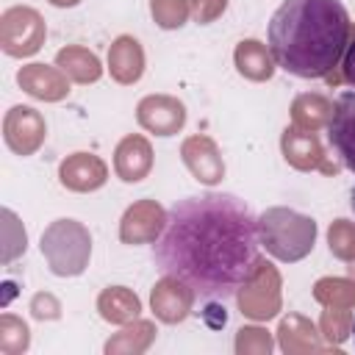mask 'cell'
Listing matches in <instances>:
<instances>
[{"instance_id": "d6a6232c", "label": "cell", "mask_w": 355, "mask_h": 355, "mask_svg": "<svg viewBox=\"0 0 355 355\" xmlns=\"http://www.w3.org/2000/svg\"><path fill=\"white\" fill-rule=\"evenodd\" d=\"M336 80H344L349 86H355V31L349 36V44L344 50V58H341V75Z\"/></svg>"}, {"instance_id": "4dcf8cb0", "label": "cell", "mask_w": 355, "mask_h": 355, "mask_svg": "<svg viewBox=\"0 0 355 355\" xmlns=\"http://www.w3.org/2000/svg\"><path fill=\"white\" fill-rule=\"evenodd\" d=\"M227 8V0H189V11H191V19L197 25H208L214 19H219Z\"/></svg>"}, {"instance_id": "9a60e30c", "label": "cell", "mask_w": 355, "mask_h": 355, "mask_svg": "<svg viewBox=\"0 0 355 355\" xmlns=\"http://www.w3.org/2000/svg\"><path fill=\"white\" fill-rule=\"evenodd\" d=\"M17 83L25 94L42 103H58L69 94V78L58 67L47 64H25L17 72Z\"/></svg>"}, {"instance_id": "4fadbf2b", "label": "cell", "mask_w": 355, "mask_h": 355, "mask_svg": "<svg viewBox=\"0 0 355 355\" xmlns=\"http://www.w3.org/2000/svg\"><path fill=\"white\" fill-rule=\"evenodd\" d=\"M58 180L75 194H89L105 186L108 164L94 153H72L58 164Z\"/></svg>"}, {"instance_id": "ba28073f", "label": "cell", "mask_w": 355, "mask_h": 355, "mask_svg": "<svg viewBox=\"0 0 355 355\" xmlns=\"http://www.w3.org/2000/svg\"><path fill=\"white\" fill-rule=\"evenodd\" d=\"M3 139L14 155H33L47 139L44 116L31 105H11L3 116Z\"/></svg>"}, {"instance_id": "3957f363", "label": "cell", "mask_w": 355, "mask_h": 355, "mask_svg": "<svg viewBox=\"0 0 355 355\" xmlns=\"http://www.w3.org/2000/svg\"><path fill=\"white\" fill-rule=\"evenodd\" d=\"M258 239L272 258L294 263L311 255L316 244V222L294 208L275 205L258 216Z\"/></svg>"}, {"instance_id": "7402d4cb", "label": "cell", "mask_w": 355, "mask_h": 355, "mask_svg": "<svg viewBox=\"0 0 355 355\" xmlns=\"http://www.w3.org/2000/svg\"><path fill=\"white\" fill-rule=\"evenodd\" d=\"M155 322L150 319H133L128 324H122L119 333H114L105 341V352L108 355H141L150 349V344L155 341Z\"/></svg>"}, {"instance_id": "d6986e66", "label": "cell", "mask_w": 355, "mask_h": 355, "mask_svg": "<svg viewBox=\"0 0 355 355\" xmlns=\"http://www.w3.org/2000/svg\"><path fill=\"white\" fill-rule=\"evenodd\" d=\"M233 64H236L239 75L252 80V83L269 80L277 69V64L272 58V50L258 39H241L233 50Z\"/></svg>"}, {"instance_id": "484cf974", "label": "cell", "mask_w": 355, "mask_h": 355, "mask_svg": "<svg viewBox=\"0 0 355 355\" xmlns=\"http://www.w3.org/2000/svg\"><path fill=\"white\" fill-rule=\"evenodd\" d=\"M319 333L327 347H341L352 336V313L349 308H324L319 316Z\"/></svg>"}, {"instance_id": "8fae6325", "label": "cell", "mask_w": 355, "mask_h": 355, "mask_svg": "<svg viewBox=\"0 0 355 355\" xmlns=\"http://www.w3.org/2000/svg\"><path fill=\"white\" fill-rule=\"evenodd\" d=\"M194 297H197V291L189 283H183L175 275H164L150 291V308L158 322L178 324V322L189 319V313L194 308Z\"/></svg>"}, {"instance_id": "44dd1931", "label": "cell", "mask_w": 355, "mask_h": 355, "mask_svg": "<svg viewBox=\"0 0 355 355\" xmlns=\"http://www.w3.org/2000/svg\"><path fill=\"white\" fill-rule=\"evenodd\" d=\"M97 313L108 324H128L139 319L141 313V300L128 288V286H108L97 297Z\"/></svg>"}, {"instance_id": "e575fe53", "label": "cell", "mask_w": 355, "mask_h": 355, "mask_svg": "<svg viewBox=\"0 0 355 355\" xmlns=\"http://www.w3.org/2000/svg\"><path fill=\"white\" fill-rule=\"evenodd\" d=\"M347 272H349V277L355 280V261H349V266H347Z\"/></svg>"}, {"instance_id": "8d00e7d4", "label": "cell", "mask_w": 355, "mask_h": 355, "mask_svg": "<svg viewBox=\"0 0 355 355\" xmlns=\"http://www.w3.org/2000/svg\"><path fill=\"white\" fill-rule=\"evenodd\" d=\"M352 338H355V322H352Z\"/></svg>"}, {"instance_id": "cb8c5ba5", "label": "cell", "mask_w": 355, "mask_h": 355, "mask_svg": "<svg viewBox=\"0 0 355 355\" xmlns=\"http://www.w3.org/2000/svg\"><path fill=\"white\" fill-rule=\"evenodd\" d=\"M313 300L322 308H355L352 277H319L313 283Z\"/></svg>"}, {"instance_id": "30bf717a", "label": "cell", "mask_w": 355, "mask_h": 355, "mask_svg": "<svg viewBox=\"0 0 355 355\" xmlns=\"http://www.w3.org/2000/svg\"><path fill=\"white\" fill-rule=\"evenodd\" d=\"M136 122L155 136H175L186 125V105L172 94H147L136 105Z\"/></svg>"}, {"instance_id": "2e32d148", "label": "cell", "mask_w": 355, "mask_h": 355, "mask_svg": "<svg viewBox=\"0 0 355 355\" xmlns=\"http://www.w3.org/2000/svg\"><path fill=\"white\" fill-rule=\"evenodd\" d=\"M114 172L125 183H139L153 172V144L141 133H128L114 150Z\"/></svg>"}, {"instance_id": "d590c367", "label": "cell", "mask_w": 355, "mask_h": 355, "mask_svg": "<svg viewBox=\"0 0 355 355\" xmlns=\"http://www.w3.org/2000/svg\"><path fill=\"white\" fill-rule=\"evenodd\" d=\"M349 202H352V211H355V189H352V200Z\"/></svg>"}, {"instance_id": "f1b7e54d", "label": "cell", "mask_w": 355, "mask_h": 355, "mask_svg": "<svg viewBox=\"0 0 355 355\" xmlns=\"http://www.w3.org/2000/svg\"><path fill=\"white\" fill-rule=\"evenodd\" d=\"M327 247L338 261H355V222L336 219L327 227Z\"/></svg>"}, {"instance_id": "9c48e42d", "label": "cell", "mask_w": 355, "mask_h": 355, "mask_svg": "<svg viewBox=\"0 0 355 355\" xmlns=\"http://www.w3.org/2000/svg\"><path fill=\"white\" fill-rule=\"evenodd\" d=\"M166 211L155 200H136L133 205L125 208L119 219V241L122 244H155L158 236L166 227Z\"/></svg>"}, {"instance_id": "5b68a950", "label": "cell", "mask_w": 355, "mask_h": 355, "mask_svg": "<svg viewBox=\"0 0 355 355\" xmlns=\"http://www.w3.org/2000/svg\"><path fill=\"white\" fill-rule=\"evenodd\" d=\"M239 311L252 322H269L283 308V280L272 261L261 258L255 261L252 272L236 291Z\"/></svg>"}, {"instance_id": "277c9868", "label": "cell", "mask_w": 355, "mask_h": 355, "mask_svg": "<svg viewBox=\"0 0 355 355\" xmlns=\"http://www.w3.org/2000/svg\"><path fill=\"white\" fill-rule=\"evenodd\" d=\"M39 250L58 277H78L86 272L92 258V233L78 219H55L44 227Z\"/></svg>"}, {"instance_id": "8992f818", "label": "cell", "mask_w": 355, "mask_h": 355, "mask_svg": "<svg viewBox=\"0 0 355 355\" xmlns=\"http://www.w3.org/2000/svg\"><path fill=\"white\" fill-rule=\"evenodd\" d=\"M47 39L44 17L31 6H11L0 14V47L11 58H28Z\"/></svg>"}, {"instance_id": "1f68e13d", "label": "cell", "mask_w": 355, "mask_h": 355, "mask_svg": "<svg viewBox=\"0 0 355 355\" xmlns=\"http://www.w3.org/2000/svg\"><path fill=\"white\" fill-rule=\"evenodd\" d=\"M31 311H33V316L36 319H58L61 316V305H58V300L53 297V294H36L33 300H31Z\"/></svg>"}, {"instance_id": "d4e9b609", "label": "cell", "mask_w": 355, "mask_h": 355, "mask_svg": "<svg viewBox=\"0 0 355 355\" xmlns=\"http://www.w3.org/2000/svg\"><path fill=\"white\" fill-rule=\"evenodd\" d=\"M0 216H3V266H8L28 250V233L11 208H3Z\"/></svg>"}, {"instance_id": "7a4b0ae2", "label": "cell", "mask_w": 355, "mask_h": 355, "mask_svg": "<svg viewBox=\"0 0 355 355\" xmlns=\"http://www.w3.org/2000/svg\"><path fill=\"white\" fill-rule=\"evenodd\" d=\"M352 36L341 0H283L269 22V50L280 69L316 80L330 78Z\"/></svg>"}, {"instance_id": "5bb4252c", "label": "cell", "mask_w": 355, "mask_h": 355, "mask_svg": "<svg viewBox=\"0 0 355 355\" xmlns=\"http://www.w3.org/2000/svg\"><path fill=\"white\" fill-rule=\"evenodd\" d=\"M327 141L338 161L355 172V92L338 94L333 103V119L327 125Z\"/></svg>"}, {"instance_id": "4316f807", "label": "cell", "mask_w": 355, "mask_h": 355, "mask_svg": "<svg viewBox=\"0 0 355 355\" xmlns=\"http://www.w3.org/2000/svg\"><path fill=\"white\" fill-rule=\"evenodd\" d=\"M31 347V330L28 324L14 316V313H3L0 316V352L3 355H22Z\"/></svg>"}, {"instance_id": "83f0119b", "label": "cell", "mask_w": 355, "mask_h": 355, "mask_svg": "<svg viewBox=\"0 0 355 355\" xmlns=\"http://www.w3.org/2000/svg\"><path fill=\"white\" fill-rule=\"evenodd\" d=\"M150 14H153L155 25L164 31H178L191 17L189 0H150Z\"/></svg>"}, {"instance_id": "ffe728a7", "label": "cell", "mask_w": 355, "mask_h": 355, "mask_svg": "<svg viewBox=\"0 0 355 355\" xmlns=\"http://www.w3.org/2000/svg\"><path fill=\"white\" fill-rule=\"evenodd\" d=\"M55 67L75 83H97L103 78V64L100 58L80 44H67L55 53Z\"/></svg>"}, {"instance_id": "7c38bea8", "label": "cell", "mask_w": 355, "mask_h": 355, "mask_svg": "<svg viewBox=\"0 0 355 355\" xmlns=\"http://www.w3.org/2000/svg\"><path fill=\"white\" fill-rule=\"evenodd\" d=\"M180 158L186 164V169L202 183V186H216L225 178V158L219 153V144L205 136V133H194L189 139H183L180 144Z\"/></svg>"}, {"instance_id": "e0dca14e", "label": "cell", "mask_w": 355, "mask_h": 355, "mask_svg": "<svg viewBox=\"0 0 355 355\" xmlns=\"http://www.w3.org/2000/svg\"><path fill=\"white\" fill-rule=\"evenodd\" d=\"M108 75L122 86H133L144 75V47H141L139 39L122 33L111 42V47H108Z\"/></svg>"}, {"instance_id": "ac0fdd59", "label": "cell", "mask_w": 355, "mask_h": 355, "mask_svg": "<svg viewBox=\"0 0 355 355\" xmlns=\"http://www.w3.org/2000/svg\"><path fill=\"white\" fill-rule=\"evenodd\" d=\"M277 347L286 355H308V352H324L327 349V344H322V333L302 313H288L280 319Z\"/></svg>"}, {"instance_id": "6da1fadb", "label": "cell", "mask_w": 355, "mask_h": 355, "mask_svg": "<svg viewBox=\"0 0 355 355\" xmlns=\"http://www.w3.org/2000/svg\"><path fill=\"white\" fill-rule=\"evenodd\" d=\"M258 219L236 194L208 191L172 205L153 244L164 275L189 283L200 297L227 300L258 261Z\"/></svg>"}, {"instance_id": "f546056e", "label": "cell", "mask_w": 355, "mask_h": 355, "mask_svg": "<svg viewBox=\"0 0 355 355\" xmlns=\"http://www.w3.org/2000/svg\"><path fill=\"white\" fill-rule=\"evenodd\" d=\"M275 349V338L266 327L244 324L236 333V352L239 355H269Z\"/></svg>"}, {"instance_id": "603a6c76", "label": "cell", "mask_w": 355, "mask_h": 355, "mask_svg": "<svg viewBox=\"0 0 355 355\" xmlns=\"http://www.w3.org/2000/svg\"><path fill=\"white\" fill-rule=\"evenodd\" d=\"M333 119V100H327L324 94L316 92H305L297 94L291 103V125L302 128V130H322L327 128Z\"/></svg>"}, {"instance_id": "52a82bcc", "label": "cell", "mask_w": 355, "mask_h": 355, "mask_svg": "<svg viewBox=\"0 0 355 355\" xmlns=\"http://www.w3.org/2000/svg\"><path fill=\"white\" fill-rule=\"evenodd\" d=\"M280 153H283L286 164L300 172H322V175L338 172V164L330 161V155L324 153V147L313 130H302L294 125L286 128L280 133Z\"/></svg>"}, {"instance_id": "836d02e7", "label": "cell", "mask_w": 355, "mask_h": 355, "mask_svg": "<svg viewBox=\"0 0 355 355\" xmlns=\"http://www.w3.org/2000/svg\"><path fill=\"white\" fill-rule=\"evenodd\" d=\"M50 6H55V8H72V6H78L80 0H47Z\"/></svg>"}]
</instances>
